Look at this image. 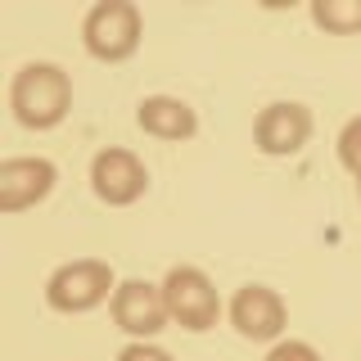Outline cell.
<instances>
[{
  "label": "cell",
  "mask_w": 361,
  "mask_h": 361,
  "mask_svg": "<svg viewBox=\"0 0 361 361\" xmlns=\"http://www.w3.org/2000/svg\"><path fill=\"white\" fill-rule=\"evenodd\" d=\"M140 37H145V23L131 0H99L82 23L86 54L99 63H127L140 50Z\"/></svg>",
  "instance_id": "obj_3"
},
{
  "label": "cell",
  "mask_w": 361,
  "mask_h": 361,
  "mask_svg": "<svg viewBox=\"0 0 361 361\" xmlns=\"http://www.w3.org/2000/svg\"><path fill=\"white\" fill-rule=\"evenodd\" d=\"M231 325L248 343H280V334H285V325H289V307L276 289L244 285L231 298Z\"/></svg>",
  "instance_id": "obj_7"
},
{
  "label": "cell",
  "mask_w": 361,
  "mask_h": 361,
  "mask_svg": "<svg viewBox=\"0 0 361 361\" xmlns=\"http://www.w3.org/2000/svg\"><path fill=\"white\" fill-rule=\"evenodd\" d=\"M135 122H140V131L154 135V140H190V135L199 131V113L190 109L185 99H176V95H149V99H140Z\"/></svg>",
  "instance_id": "obj_10"
},
{
  "label": "cell",
  "mask_w": 361,
  "mask_h": 361,
  "mask_svg": "<svg viewBox=\"0 0 361 361\" xmlns=\"http://www.w3.org/2000/svg\"><path fill=\"white\" fill-rule=\"evenodd\" d=\"M163 298H167V312L180 330L190 334H203L217 325L221 316V298H217V285L203 276L199 267H172L163 280Z\"/></svg>",
  "instance_id": "obj_4"
},
{
  "label": "cell",
  "mask_w": 361,
  "mask_h": 361,
  "mask_svg": "<svg viewBox=\"0 0 361 361\" xmlns=\"http://www.w3.org/2000/svg\"><path fill=\"white\" fill-rule=\"evenodd\" d=\"M338 163L361 180V118H353L343 131H338Z\"/></svg>",
  "instance_id": "obj_12"
},
{
  "label": "cell",
  "mask_w": 361,
  "mask_h": 361,
  "mask_svg": "<svg viewBox=\"0 0 361 361\" xmlns=\"http://www.w3.org/2000/svg\"><path fill=\"white\" fill-rule=\"evenodd\" d=\"M118 293V276H113L109 262L99 257H77V262H63L45 280V302L63 316H82V312H95L99 302H113Z\"/></svg>",
  "instance_id": "obj_2"
},
{
  "label": "cell",
  "mask_w": 361,
  "mask_h": 361,
  "mask_svg": "<svg viewBox=\"0 0 361 361\" xmlns=\"http://www.w3.org/2000/svg\"><path fill=\"white\" fill-rule=\"evenodd\" d=\"M113 325L122 334H131V343H154V334L167 330L172 312H167L163 285H149V280H118V293H113Z\"/></svg>",
  "instance_id": "obj_5"
},
{
  "label": "cell",
  "mask_w": 361,
  "mask_h": 361,
  "mask_svg": "<svg viewBox=\"0 0 361 361\" xmlns=\"http://www.w3.org/2000/svg\"><path fill=\"white\" fill-rule=\"evenodd\" d=\"M118 361H172V353H163L158 343H127L118 353Z\"/></svg>",
  "instance_id": "obj_14"
},
{
  "label": "cell",
  "mask_w": 361,
  "mask_h": 361,
  "mask_svg": "<svg viewBox=\"0 0 361 361\" xmlns=\"http://www.w3.org/2000/svg\"><path fill=\"white\" fill-rule=\"evenodd\" d=\"M267 361H321L312 343H302V338H280V343H271Z\"/></svg>",
  "instance_id": "obj_13"
},
{
  "label": "cell",
  "mask_w": 361,
  "mask_h": 361,
  "mask_svg": "<svg viewBox=\"0 0 361 361\" xmlns=\"http://www.w3.org/2000/svg\"><path fill=\"white\" fill-rule=\"evenodd\" d=\"M357 195H361V180H357Z\"/></svg>",
  "instance_id": "obj_15"
},
{
  "label": "cell",
  "mask_w": 361,
  "mask_h": 361,
  "mask_svg": "<svg viewBox=\"0 0 361 361\" xmlns=\"http://www.w3.org/2000/svg\"><path fill=\"white\" fill-rule=\"evenodd\" d=\"M59 167L50 158H5L0 163V212H23L50 199Z\"/></svg>",
  "instance_id": "obj_9"
},
{
  "label": "cell",
  "mask_w": 361,
  "mask_h": 361,
  "mask_svg": "<svg viewBox=\"0 0 361 361\" xmlns=\"http://www.w3.org/2000/svg\"><path fill=\"white\" fill-rule=\"evenodd\" d=\"M312 23L334 37H353V32H361V0H316Z\"/></svg>",
  "instance_id": "obj_11"
},
{
  "label": "cell",
  "mask_w": 361,
  "mask_h": 361,
  "mask_svg": "<svg viewBox=\"0 0 361 361\" xmlns=\"http://www.w3.org/2000/svg\"><path fill=\"white\" fill-rule=\"evenodd\" d=\"M90 190H95L99 203H109V208H131L135 199L149 190V172H145V163L135 158L131 149H99L90 158Z\"/></svg>",
  "instance_id": "obj_6"
},
{
  "label": "cell",
  "mask_w": 361,
  "mask_h": 361,
  "mask_svg": "<svg viewBox=\"0 0 361 361\" xmlns=\"http://www.w3.org/2000/svg\"><path fill=\"white\" fill-rule=\"evenodd\" d=\"M9 109L27 131H54L73 109V77L59 63H23L9 82Z\"/></svg>",
  "instance_id": "obj_1"
},
{
  "label": "cell",
  "mask_w": 361,
  "mask_h": 361,
  "mask_svg": "<svg viewBox=\"0 0 361 361\" xmlns=\"http://www.w3.org/2000/svg\"><path fill=\"white\" fill-rule=\"evenodd\" d=\"M253 140L267 158L302 154V145L312 140V109L298 104V99H276V104H267L253 122Z\"/></svg>",
  "instance_id": "obj_8"
}]
</instances>
